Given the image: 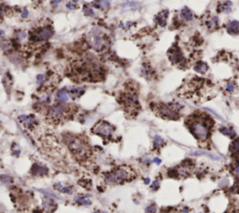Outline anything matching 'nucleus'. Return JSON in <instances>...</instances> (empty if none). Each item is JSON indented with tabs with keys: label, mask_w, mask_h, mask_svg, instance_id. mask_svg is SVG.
I'll use <instances>...</instances> for the list:
<instances>
[{
	"label": "nucleus",
	"mask_w": 239,
	"mask_h": 213,
	"mask_svg": "<svg viewBox=\"0 0 239 213\" xmlns=\"http://www.w3.org/2000/svg\"><path fill=\"white\" fill-rule=\"evenodd\" d=\"M66 8H68V10H76V8H78V6H77V4H75L73 2H68V3H66Z\"/></svg>",
	"instance_id": "obj_32"
},
{
	"label": "nucleus",
	"mask_w": 239,
	"mask_h": 213,
	"mask_svg": "<svg viewBox=\"0 0 239 213\" xmlns=\"http://www.w3.org/2000/svg\"><path fill=\"white\" fill-rule=\"evenodd\" d=\"M74 201L76 204H78V205H82L85 207H89L92 204L90 199L87 198L86 195H82V194L77 195V196L74 198Z\"/></svg>",
	"instance_id": "obj_18"
},
{
	"label": "nucleus",
	"mask_w": 239,
	"mask_h": 213,
	"mask_svg": "<svg viewBox=\"0 0 239 213\" xmlns=\"http://www.w3.org/2000/svg\"><path fill=\"white\" fill-rule=\"evenodd\" d=\"M32 174L33 176H43V175H46L47 173H48V170L46 169V168H44V167H41V166H39L38 165H34L32 166Z\"/></svg>",
	"instance_id": "obj_21"
},
{
	"label": "nucleus",
	"mask_w": 239,
	"mask_h": 213,
	"mask_svg": "<svg viewBox=\"0 0 239 213\" xmlns=\"http://www.w3.org/2000/svg\"><path fill=\"white\" fill-rule=\"evenodd\" d=\"M227 32L230 35L236 36L239 34V22L237 21H231L227 24Z\"/></svg>",
	"instance_id": "obj_16"
},
{
	"label": "nucleus",
	"mask_w": 239,
	"mask_h": 213,
	"mask_svg": "<svg viewBox=\"0 0 239 213\" xmlns=\"http://www.w3.org/2000/svg\"><path fill=\"white\" fill-rule=\"evenodd\" d=\"M65 142L67 145L70 152L78 161L84 162L91 157V147L82 137L76 135L66 134L65 135Z\"/></svg>",
	"instance_id": "obj_2"
},
{
	"label": "nucleus",
	"mask_w": 239,
	"mask_h": 213,
	"mask_svg": "<svg viewBox=\"0 0 239 213\" xmlns=\"http://www.w3.org/2000/svg\"><path fill=\"white\" fill-rule=\"evenodd\" d=\"M61 1H62V0H52V1H51V4H52L53 6H55V5L57 6Z\"/></svg>",
	"instance_id": "obj_37"
},
{
	"label": "nucleus",
	"mask_w": 239,
	"mask_h": 213,
	"mask_svg": "<svg viewBox=\"0 0 239 213\" xmlns=\"http://www.w3.org/2000/svg\"><path fill=\"white\" fill-rule=\"evenodd\" d=\"M158 187H159V182H158V181H154L153 184L151 185V188L154 189V190H157Z\"/></svg>",
	"instance_id": "obj_35"
},
{
	"label": "nucleus",
	"mask_w": 239,
	"mask_h": 213,
	"mask_svg": "<svg viewBox=\"0 0 239 213\" xmlns=\"http://www.w3.org/2000/svg\"><path fill=\"white\" fill-rule=\"evenodd\" d=\"M168 54H169V58L173 64L181 65L185 63V57L183 56L181 51L176 46L172 47L171 50L168 52Z\"/></svg>",
	"instance_id": "obj_11"
},
{
	"label": "nucleus",
	"mask_w": 239,
	"mask_h": 213,
	"mask_svg": "<svg viewBox=\"0 0 239 213\" xmlns=\"http://www.w3.org/2000/svg\"><path fill=\"white\" fill-rule=\"evenodd\" d=\"M135 174L131 167L121 166L109 171L105 175V182L108 185H119L135 179Z\"/></svg>",
	"instance_id": "obj_4"
},
{
	"label": "nucleus",
	"mask_w": 239,
	"mask_h": 213,
	"mask_svg": "<svg viewBox=\"0 0 239 213\" xmlns=\"http://www.w3.org/2000/svg\"><path fill=\"white\" fill-rule=\"evenodd\" d=\"M156 207L154 206V205H150L149 207H147V208H146V213H156Z\"/></svg>",
	"instance_id": "obj_31"
},
{
	"label": "nucleus",
	"mask_w": 239,
	"mask_h": 213,
	"mask_svg": "<svg viewBox=\"0 0 239 213\" xmlns=\"http://www.w3.org/2000/svg\"><path fill=\"white\" fill-rule=\"evenodd\" d=\"M35 213H41V212L39 211V210H37V211H35Z\"/></svg>",
	"instance_id": "obj_43"
},
{
	"label": "nucleus",
	"mask_w": 239,
	"mask_h": 213,
	"mask_svg": "<svg viewBox=\"0 0 239 213\" xmlns=\"http://www.w3.org/2000/svg\"><path fill=\"white\" fill-rule=\"evenodd\" d=\"M19 120L29 128L33 127L35 124L37 123L36 119H35V117L32 116V115H21L19 117Z\"/></svg>",
	"instance_id": "obj_13"
},
{
	"label": "nucleus",
	"mask_w": 239,
	"mask_h": 213,
	"mask_svg": "<svg viewBox=\"0 0 239 213\" xmlns=\"http://www.w3.org/2000/svg\"><path fill=\"white\" fill-rule=\"evenodd\" d=\"M77 110L78 106L75 105L57 103L48 109L46 118L51 123L58 124L70 120L77 112Z\"/></svg>",
	"instance_id": "obj_3"
},
{
	"label": "nucleus",
	"mask_w": 239,
	"mask_h": 213,
	"mask_svg": "<svg viewBox=\"0 0 239 213\" xmlns=\"http://www.w3.org/2000/svg\"><path fill=\"white\" fill-rule=\"evenodd\" d=\"M206 25L208 29L211 30H215L218 28L219 25V18L218 17H211L210 19L206 22Z\"/></svg>",
	"instance_id": "obj_24"
},
{
	"label": "nucleus",
	"mask_w": 239,
	"mask_h": 213,
	"mask_svg": "<svg viewBox=\"0 0 239 213\" xmlns=\"http://www.w3.org/2000/svg\"><path fill=\"white\" fill-rule=\"evenodd\" d=\"M180 108V106L179 105H158L157 106V113L160 115L162 117L165 118H168V119H173V120H176L179 116V114L176 113V110L179 109Z\"/></svg>",
	"instance_id": "obj_10"
},
{
	"label": "nucleus",
	"mask_w": 239,
	"mask_h": 213,
	"mask_svg": "<svg viewBox=\"0 0 239 213\" xmlns=\"http://www.w3.org/2000/svg\"><path fill=\"white\" fill-rule=\"evenodd\" d=\"M68 98H69L68 91H66L65 89H61V90L57 92L56 97H55L57 103H60V104L65 103V102L68 100Z\"/></svg>",
	"instance_id": "obj_14"
},
{
	"label": "nucleus",
	"mask_w": 239,
	"mask_h": 213,
	"mask_svg": "<svg viewBox=\"0 0 239 213\" xmlns=\"http://www.w3.org/2000/svg\"><path fill=\"white\" fill-rule=\"evenodd\" d=\"M54 188L59 191L61 193H64V194H72V188L71 187H63L60 183H57L54 185Z\"/></svg>",
	"instance_id": "obj_25"
},
{
	"label": "nucleus",
	"mask_w": 239,
	"mask_h": 213,
	"mask_svg": "<svg viewBox=\"0 0 239 213\" xmlns=\"http://www.w3.org/2000/svg\"><path fill=\"white\" fill-rule=\"evenodd\" d=\"M231 150L234 153L239 154V139L234 140L231 145Z\"/></svg>",
	"instance_id": "obj_28"
},
{
	"label": "nucleus",
	"mask_w": 239,
	"mask_h": 213,
	"mask_svg": "<svg viewBox=\"0 0 239 213\" xmlns=\"http://www.w3.org/2000/svg\"><path fill=\"white\" fill-rule=\"evenodd\" d=\"M28 17V10L27 8H24L23 10V12H22V18H27Z\"/></svg>",
	"instance_id": "obj_34"
},
{
	"label": "nucleus",
	"mask_w": 239,
	"mask_h": 213,
	"mask_svg": "<svg viewBox=\"0 0 239 213\" xmlns=\"http://www.w3.org/2000/svg\"><path fill=\"white\" fill-rule=\"evenodd\" d=\"M116 131V127L110 123L101 120V121L97 122L94 126L92 128V132L94 135H97L101 136L104 139H112L113 134Z\"/></svg>",
	"instance_id": "obj_7"
},
{
	"label": "nucleus",
	"mask_w": 239,
	"mask_h": 213,
	"mask_svg": "<svg viewBox=\"0 0 239 213\" xmlns=\"http://www.w3.org/2000/svg\"><path fill=\"white\" fill-rule=\"evenodd\" d=\"M220 131L222 133L223 135L225 136H228L230 137H233L234 135H236V133H234V131H233L232 129H230V128H227V127H222V128H220Z\"/></svg>",
	"instance_id": "obj_27"
},
{
	"label": "nucleus",
	"mask_w": 239,
	"mask_h": 213,
	"mask_svg": "<svg viewBox=\"0 0 239 213\" xmlns=\"http://www.w3.org/2000/svg\"><path fill=\"white\" fill-rule=\"evenodd\" d=\"M232 7H233V3L231 1H229V0H227V1L223 2L219 7V11L224 12V13H229L232 10Z\"/></svg>",
	"instance_id": "obj_22"
},
{
	"label": "nucleus",
	"mask_w": 239,
	"mask_h": 213,
	"mask_svg": "<svg viewBox=\"0 0 239 213\" xmlns=\"http://www.w3.org/2000/svg\"><path fill=\"white\" fill-rule=\"evenodd\" d=\"M182 213H188V210H184L182 211Z\"/></svg>",
	"instance_id": "obj_42"
},
{
	"label": "nucleus",
	"mask_w": 239,
	"mask_h": 213,
	"mask_svg": "<svg viewBox=\"0 0 239 213\" xmlns=\"http://www.w3.org/2000/svg\"><path fill=\"white\" fill-rule=\"evenodd\" d=\"M167 17H168V10H163V11H161L160 13H159V14H157L155 20L157 21V23L161 26H165L166 24Z\"/></svg>",
	"instance_id": "obj_19"
},
{
	"label": "nucleus",
	"mask_w": 239,
	"mask_h": 213,
	"mask_svg": "<svg viewBox=\"0 0 239 213\" xmlns=\"http://www.w3.org/2000/svg\"><path fill=\"white\" fill-rule=\"evenodd\" d=\"M118 102L124 111L130 116H135L139 109V102L138 94L133 88H127L118 97Z\"/></svg>",
	"instance_id": "obj_5"
},
{
	"label": "nucleus",
	"mask_w": 239,
	"mask_h": 213,
	"mask_svg": "<svg viewBox=\"0 0 239 213\" xmlns=\"http://www.w3.org/2000/svg\"><path fill=\"white\" fill-rule=\"evenodd\" d=\"M234 171H236V174L239 176V162L237 163V165L234 167Z\"/></svg>",
	"instance_id": "obj_36"
},
{
	"label": "nucleus",
	"mask_w": 239,
	"mask_h": 213,
	"mask_svg": "<svg viewBox=\"0 0 239 213\" xmlns=\"http://www.w3.org/2000/svg\"><path fill=\"white\" fill-rule=\"evenodd\" d=\"M190 130H191L192 135L195 136L198 140H201V141L207 139V137L209 136L208 124L203 121H199V120H196V121H194L191 123Z\"/></svg>",
	"instance_id": "obj_9"
},
{
	"label": "nucleus",
	"mask_w": 239,
	"mask_h": 213,
	"mask_svg": "<svg viewBox=\"0 0 239 213\" xmlns=\"http://www.w3.org/2000/svg\"><path fill=\"white\" fill-rule=\"evenodd\" d=\"M42 206H43L44 210H45L47 213H53L57 208V205L50 197H45L43 199Z\"/></svg>",
	"instance_id": "obj_12"
},
{
	"label": "nucleus",
	"mask_w": 239,
	"mask_h": 213,
	"mask_svg": "<svg viewBox=\"0 0 239 213\" xmlns=\"http://www.w3.org/2000/svg\"><path fill=\"white\" fill-rule=\"evenodd\" d=\"M226 90H227L228 92H230V93H233L234 90H236V84H234L233 81L229 82V83L227 84V86H226Z\"/></svg>",
	"instance_id": "obj_30"
},
{
	"label": "nucleus",
	"mask_w": 239,
	"mask_h": 213,
	"mask_svg": "<svg viewBox=\"0 0 239 213\" xmlns=\"http://www.w3.org/2000/svg\"><path fill=\"white\" fill-rule=\"evenodd\" d=\"M180 17H181V19H183L184 21L190 22V21H192L193 19V14H192V12L191 11L190 8H188L187 7H185L180 11Z\"/></svg>",
	"instance_id": "obj_20"
},
{
	"label": "nucleus",
	"mask_w": 239,
	"mask_h": 213,
	"mask_svg": "<svg viewBox=\"0 0 239 213\" xmlns=\"http://www.w3.org/2000/svg\"><path fill=\"white\" fill-rule=\"evenodd\" d=\"M79 1V0H71V2H73V3H75V4H77Z\"/></svg>",
	"instance_id": "obj_41"
},
{
	"label": "nucleus",
	"mask_w": 239,
	"mask_h": 213,
	"mask_svg": "<svg viewBox=\"0 0 239 213\" xmlns=\"http://www.w3.org/2000/svg\"><path fill=\"white\" fill-rule=\"evenodd\" d=\"M4 18V7L2 5H0V23L3 21Z\"/></svg>",
	"instance_id": "obj_33"
},
{
	"label": "nucleus",
	"mask_w": 239,
	"mask_h": 213,
	"mask_svg": "<svg viewBox=\"0 0 239 213\" xmlns=\"http://www.w3.org/2000/svg\"><path fill=\"white\" fill-rule=\"evenodd\" d=\"M154 163H156V164H160L161 163V160L160 159H158V158H155L154 159V161H153Z\"/></svg>",
	"instance_id": "obj_39"
},
{
	"label": "nucleus",
	"mask_w": 239,
	"mask_h": 213,
	"mask_svg": "<svg viewBox=\"0 0 239 213\" xmlns=\"http://www.w3.org/2000/svg\"><path fill=\"white\" fill-rule=\"evenodd\" d=\"M165 144V140H163L160 136H155L153 139V145L155 148H160Z\"/></svg>",
	"instance_id": "obj_26"
},
{
	"label": "nucleus",
	"mask_w": 239,
	"mask_h": 213,
	"mask_svg": "<svg viewBox=\"0 0 239 213\" xmlns=\"http://www.w3.org/2000/svg\"><path fill=\"white\" fill-rule=\"evenodd\" d=\"M94 213H107V212H105V211H101V210H96V211H94Z\"/></svg>",
	"instance_id": "obj_40"
},
{
	"label": "nucleus",
	"mask_w": 239,
	"mask_h": 213,
	"mask_svg": "<svg viewBox=\"0 0 239 213\" xmlns=\"http://www.w3.org/2000/svg\"><path fill=\"white\" fill-rule=\"evenodd\" d=\"M194 70L198 73H206V71L208 70V66H207L206 63L200 61V62H197L195 65H194Z\"/></svg>",
	"instance_id": "obj_23"
},
{
	"label": "nucleus",
	"mask_w": 239,
	"mask_h": 213,
	"mask_svg": "<svg viewBox=\"0 0 239 213\" xmlns=\"http://www.w3.org/2000/svg\"><path fill=\"white\" fill-rule=\"evenodd\" d=\"M84 92H85V89L83 87H72L69 89L68 94L72 99H77L84 94Z\"/></svg>",
	"instance_id": "obj_15"
},
{
	"label": "nucleus",
	"mask_w": 239,
	"mask_h": 213,
	"mask_svg": "<svg viewBox=\"0 0 239 213\" xmlns=\"http://www.w3.org/2000/svg\"><path fill=\"white\" fill-rule=\"evenodd\" d=\"M92 5L98 10H107L110 6V2L109 0H94L92 2Z\"/></svg>",
	"instance_id": "obj_17"
},
{
	"label": "nucleus",
	"mask_w": 239,
	"mask_h": 213,
	"mask_svg": "<svg viewBox=\"0 0 239 213\" xmlns=\"http://www.w3.org/2000/svg\"><path fill=\"white\" fill-rule=\"evenodd\" d=\"M53 36V29L50 24H43L38 28H33L30 33V41L42 42L50 39Z\"/></svg>",
	"instance_id": "obj_8"
},
{
	"label": "nucleus",
	"mask_w": 239,
	"mask_h": 213,
	"mask_svg": "<svg viewBox=\"0 0 239 213\" xmlns=\"http://www.w3.org/2000/svg\"><path fill=\"white\" fill-rule=\"evenodd\" d=\"M88 43L95 52H103L108 46V38L99 28H92L88 36Z\"/></svg>",
	"instance_id": "obj_6"
},
{
	"label": "nucleus",
	"mask_w": 239,
	"mask_h": 213,
	"mask_svg": "<svg viewBox=\"0 0 239 213\" xmlns=\"http://www.w3.org/2000/svg\"><path fill=\"white\" fill-rule=\"evenodd\" d=\"M104 76L102 65L94 57L79 59L70 66V78L76 82H96L102 81Z\"/></svg>",
	"instance_id": "obj_1"
},
{
	"label": "nucleus",
	"mask_w": 239,
	"mask_h": 213,
	"mask_svg": "<svg viewBox=\"0 0 239 213\" xmlns=\"http://www.w3.org/2000/svg\"><path fill=\"white\" fill-rule=\"evenodd\" d=\"M83 12L84 14L86 16H90V17H94V10L89 7V6H83Z\"/></svg>",
	"instance_id": "obj_29"
},
{
	"label": "nucleus",
	"mask_w": 239,
	"mask_h": 213,
	"mask_svg": "<svg viewBox=\"0 0 239 213\" xmlns=\"http://www.w3.org/2000/svg\"><path fill=\"white\" fill-rule=\"evenodd\" d=\"M4 36H5V32L3 30H0V38H2Z\"/></svg>",
	"instance_id": "obj_38"
}]
</instances>
